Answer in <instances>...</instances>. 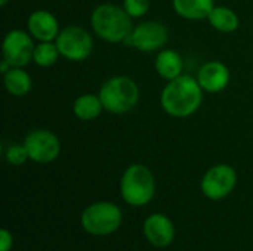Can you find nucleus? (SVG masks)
<instances>
[{
  "label": "nucleus",
  "instance_id": "18",
  "mask_svg": "<svg viewBox=\"0 0 253 251\" xmlns=\"http://www.w3.org/2000/svg\"><path fill=\"white\" fill-rule=\"evenodd\" d=\"M208 21L219 33H234L240 24L237 13L227 6H215L209 13Z\"/></svg>",
  "mask_w": 253,
  "mask_h": 251
},
{
  "label": "nucleus",
  "instance_id": "16",
  "mask_svg": "<svg viewBox=\"0 0 253 251\" xmlns=\"http://www.w3.org/2000/svg\"><path fill=\"white\" fill-rule=\"evenodd\" d=\"M102 111L104 105L99 95L83 93L73 104V112L82 121H93L101 115Z\"/></svg>",
  "mask_w": 253,
  "mask_h": 251
},
{
  "label": "nucleus",
  "instance_id": "1",
  "mask_svg": "<svg viewBox=\"0 0 253 251\" xmlns=\"http://www.w3.org/2000/svg\"><path fill=\"white\" fill-rule=\"evenodd\" d=\"M203 102V89L197 78L181 74L168 81L160 95V105L166 114L176 118H185L199 111Z\"/></svg>",
  "mask_w": 253,
  "mask_h": 251
},
{
  "label": "nucleus",
  "instance_id": "7",
  "mask_svg": "<svg viewBox=\"0 0 253 251\" xmlns=\"http://www.w3.org/2000/svg\"><path fill=\"white\" fill-rule=\"evenodd\" d=\"M237 185V172L230 164H216L211 167L202 178V194L212 201L227 198Z\"/></svg>",
  "mask_w": 253,
  "mask_h": 251
},
{
  "label": "nucleus",
  "instance_id": "22",
  "mask_svg": "<svg viewBox=\"0 0 253 251\" xmlns=\"http://www.w3.org/2000/svg\"><path fill=\"white\" fill-rule=\"evenodd\" d=\"M13 249V235L9 229L0 231V251H10Z\"/></svg>",
  "mask_w": 253,
  "mask_h": 251
},
{
  "label": "nucleus",
  "instance_id": "20",
  "mask_svg": "<svg viewBox=\"0 0 253 251\" xmlns=\"http://www.w3.org/2000/svg\"><path fill=\"white\" fill-rule=\"evenodd\" d=\"M4 158L12 166H22L24 163H27V160H30L27 148H25L24 143H13V145H10L6 149V152H4Z\"/></svg>",
  "mask_w": 253,
  "mask_h": 251
},
{
  "label": "nucleus",
  "instance_id": "23",
  "mask_svg": "<svg viewBox=\"0 0 253 251\" xmlns=\"http://www.w3.org/2000/svg\"><path fill=\"white\" fill-rule=\"evenodd\" d=\"M7 1H9V0H0V4H1V6H4V4H6Z\"/></svg>",
  "mask_w": 253,
  "mask_h": 251
},
{
  "label": "nucleus",
  "instance_id": "8",
  "mask_svg": "<svg viewBox=\"0 0 253 251\" xmlns=\"http://www.w3.org/2000/svg\"><path fill=\"white\" fill-rule=\"evenodd\" d=\"M24 145L30 160L37 164H49L55 161L61 154L59 138L47 129L31 130L25 136Z\"/></svg>",
  "mask_w": 253,
  "mask_h": 251
},
{
  "label": "nucleus",
  "instance_id": "19",
  "mask_svg": "<svg viewBox=\"0 0 253 251\" xmlns=\"http://www.w3.org/2000/svg\"><path fill=\"white\" fill-rule=\"evenodd\" d=\"M59 56L61 53L55 41H39V44H36L34 49L33 61L42 68H49L58 62Z\"/></svg>",
  "mask_w": 253,
  "mask_h": 251
},
{
  "label": "nucleus",
  "instance_id": "13",
  "mask_svg": "<svg viewBox=\"0 0 253 251\" xmlns=\"http://www.w3.org/2000/svg\"><path fill=\"white\" fill-rule=\"evenodd\" d=\"M197 81L203 92L218 93L222 92L230 83V70L221 61H209L202 65L197 72Z\"/></svg>",
  "mask_w": 253,
  "mask_h": 251
},
{
  "label": "nucleus",
  "instance_id": "11",
  "mask_svg": "<svg viewBox=\"0 0 253 251\" xmlns=\"http://www.w3.org/2000/svg\"><path fill=\"white\" fill-rule=\"evenodd\" d=\"M142 232L145 240L154 249H166L169 247L176 235L175 225L169 216L163 213H153L150 215L142 225Z\"/></svg>",
  "mask_w": 253,
  "mask_h": 251
},
{
  "label": "nucleus",
  "instance_id": "10",
  "mask_svg": "<svg viewBox=\"0 0 253 251\" xmlns=\"http://www.w3.org/2000/svg\"><path fill=\"white\" fill-rule=\"evenodd\" d=\"M34 38L30 33L22 30H10L1 44L3 59H6L10 67H21L24 68L33 61L34 56Z\"/></svg>",
  "mask_w": 253,
  "mask_h": 251
},
{
  "label": "nucleus",
  "instance_id": "5",
  "mask_svg": "<svg viewBox=\"0 0 253 251\" xmlns=\"http://www.w3.org/2000/svg\"><path fill=\"white\" fill-rule=\"evenodd\" d=\"M98 95L105 111L111 114H126L136 107L139 101V87L132 78L116 75L101 86Z\"/></svg>",
  "mask_w": 253,
  "mask_h": 251
},
{
  "label": "nucleus",
  "instance_id": "3",
  "mask_svg": "<svg viewBox=\"0 0 253 251\" xmlns=\"http://www.w3.org/2000/svg\"><path fill=\"white\" fill-rule=\"evenodd\" d=\"M120 195L127 206L144 207L156 195V179L153 172L139 163L130 164L120 179Z\"/></svg>",
  "mask_w": 253,
  "mask_h": 251
},
{
  "label": "nucleus",
  "instance_id": "9",
  "mask_svg": "<svg viewBox=\"0 0 253 251\" xmlns=\"http://www.w3.org/2000/svg\"><path fill=\"white\" fill-rule=\"evenodd\" d=\"M169 33L168 28L159 21H145L133 27L130 36L125 41L127 46L138 49L139 52H159L165 47Z\"/></svg>",
  "mask_w": 253,
  "mask_h": 251
},
{
  "label": "nucleus",
  "instance_id": "2",
  "mask_svg": "<svg viewBox=\"0 0 253 251\" xmlns=\"http://www.w3.org/2000/svg\"><path fill=\"white\" fill-rule=\"evenodd\" d=\"M129 13L111 3L96 6L90 13V27L93 33L107 43H125L133 30Z\"/></svg>",
  "mask_w": 253,
  "mask_h": 251
},
{
  "label": "nucleus",
  "instance_id": "14",
  "mask_svg": "<svg viewBox=\"0 0 253 251\" xmlns=\"http://www.w3.org/2000/svg\"><path fill=\"white\" fill-rule=\"evenodd\" d=\"M175 13L188 21L208 19L215 7V0H172Z\"/></svg>",
  "mask_w": 253,
  "mask_h": 251
},
{
  "label": "nucleus",
  "instance_id": "17",
  "mask_svg": "<svg viewBox=\"0 0 253 251\" xmlns=\"http://www.w3.org/2000/svg\"><path fill=\"white\" fill-rule=\"evenodd\" d=\"M3 84L12 96L21 98L30 93L33 81L30 74L21 67H10L7 72L3 74Z\"/></svg>",
  "mask_w": 253,
  "mask_h": 251
},
{
  "label": "nucleus",
  "instance_id": "21",
  "mask_svg": "<svg viewBox=\"0 0 253 251\" xmlns=\"http://www.w3.org/2000/svg\"><path fill=\"white\" fill-rule=\"evenodd\" d=\"M123 9L130 18H141L150 10V0H123Z\"/></svg>",
  "mask_w": 253,
  "mask_h": 251
},
{
  "label": "nucleus",
  "instance_id": "4",
  "mask_svg": "<svg viewBox=\"0 0 253 251\" xmlns=\"http://www.w3.org/2000/svg\"><path fill=\"white\" fill-rule=\"evenodd\" d=\"M80 223L84 232L93 237H108L123 223L122 209L111 201H96L83 209Z\"/></svg>",
  "mask_w": 253,
  "mask_h": 251
},
{
  "label": "nucleus",
  "instance_id": "6",
  "mask_svg": "<svg viewBox=\"0 0 253 251\" xmlns=\"http://www.w3.org/2000/svg\"><path fill=\"white\" fill-rule=\"evenodd\" d=\"M55 43L61 56L74 62L87 59L93 50V38L90 33L79 25H68L62 28Z\"/></svg>",
  "mask_w": 253,
  "mask_h": 251
},
{
  "label": "nucleus",
  "instance_id": "12",
  "mask_svg": "<svg viewBox=\"0 0 253 251\" xmlns=\"http://www.w3.org/2000/svg\"><path fill=\"white\" fill-rule=\"evenodd\" d=\"M28 33L37 41H55L59 34V22L56 16L44 9L30 13L27 21Z\"/></svg>",
  "mask_w": 253,
  "mask_h": 251
},
{
  "label": "nucleus",
  "instance_id": "15",
  "mask_svg": "<svg viewBox=\"0 0 253 251\" xmlns=\"http://www.w3.org/2000/svg\"><path fill=\"white\" fill-rule=\"evenodd\" d=\"M154 68L162 78L170 81L182 74L184 62H182L181 55L176 50L162 49V50H159V53L156 56Z\"/></svg>",
  "mask_w": 253,
  "mask_h": 251
}]
</instances>
